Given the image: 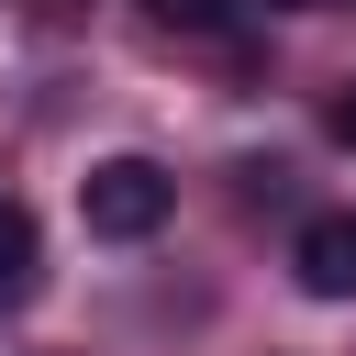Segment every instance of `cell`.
Listing matches in <instances>:
<instances>
[{"instance_id":"1","label":"cell","mask_w":356,"mask_h":356,"mask_svg":"<svg viewBox=\"0 0 356 356\" xmlns=\"http://www.w3.org/2000/svg\"><path fill=\"white\" fill-rule=\"evenodd\" d=\"M167 211H178V178H167L156 156H100V167L78 178V222H89L100 245H145Z\"/></svg>"},{"instance_id":"2","label":"cell","mask_w":356,"mask_h":356,"mask_svg":"<svg viewBox=\"0 0 356 356\" xmlns=\"http://www.w3.org/2000/svg\"><path fill=\"white\" fill-rule=\"evenodd\" d=\"M289 267H300V289H312V300H356V211H323V222H300Z\"/></svg>"},{"instance_id":"3","label":"cell","mask_w":356,"mask_h":356,"mask_svg":"<svg viewBox=\"0 0 356 356\" xmlns=\"http://www.w3.org/2000/svg\"><path fill=\"white\" fill-rule=\"evenodd\" d=\"M33 278H44V234H33V200H11V189H0V312H11V300H33Z\"/></svg>"},{"instance_id":"4","label":"cell","mask_w":356,"mask_h":356,"mask_svg":"<svg viewBox=\"0 0 356 356\" xmlns=\"http://www.w3.org/2000/svg\"><path fill=\"white\" fill-rule=\"evenodd\" d=\"M234 11L245 0H145V22H167V33H234Z\"/></svg>"},{"instance_id":"5","label":"cell","mask_w":356,"mask_h":356,"mask_svg":"<svg viewBox=\"0 0 356 356\" xmlns=\"http://www.w3.org/2000/svg\"><path fill=\"white\" fill-rule=\"evenodd\" d=\"M334 145H345V156H356V89H345V100H334Z\"/></svg>"},{"instance_id":"6","label":"cell","mask_w":356,"mask_h":356,"mask_svg":"<svg viewBox=\"0 0 356 356\" xmlns=\"http://www.w3.org/2000/svg\"><path fill=\"white\" fill-rule=\"evenodd\" d=\"M278 11H323V0H278Z\"/></svg>"}]
</instances>
